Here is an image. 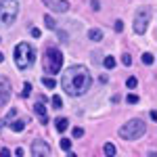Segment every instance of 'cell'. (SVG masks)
I'll use <instances>...</instances> for the list:
<instances>
[{"label": "cell", "mask_w": 157, "mask_h": 157, "mask_svg": "<svg viewBox=\"0 0 157 157\" xmlns=\"http://www.w3.org/2000/svg\"><path fill=\"white\" fill-rule=\"evenodd\" d=\"M61 86L69 97H82L92 86V75L84 65H73L61 78Z\"/></svg>", "instance_id": "1"}, {"label": "cell", "mask_w": 157, "mask_h": 157, "mask_svg": "<svg viewBox=\"0 0 157 157\" xmlns=\"http://www.w3.org/2000/svg\"><path fill=\"white\" fill-rule=\"evenodd\" d=\"M61 67H63V52L59 48H55V46L46 48L44 57H42V69H44V73L55 75V73L61 71Z\"/></svg>", "instance_id": "2"}, {"label": "cell", "mask_w": 157, "mask_h": 157, "mask_svg": "<svg viewBox=\"0 0 157 157\" xmlns=\"http://www.w3.org/2000/svg\"><path fill=\"white\" fill-rule=\"evenodd\" d=\"M34 61H36V50H34L32 44L19 42L15 46V65H17V69H27Z\"/></svg>", "instance_id": "3"}, {"label": "cell", "mask_w": 157, "mask_h": 157, "mask_svg": "<svg viewBox=\"0 0 157 157\" xmlns=\"http://www.w3.org/2000/svg\"><path fill=\"white\" fill-rule=\"evenodd\" d=\"M19 15V2L17 0H0V25L11 27Z\"/></svg>", "instance_id": "4"}, {"label": "cell", "mask_w": 157, "mask_h": 157, "mask_svg": "<svg viewBox=\"0 0 157 157\" xmlns=\"http://www.w3.org/2000/svg\"><path fill=\"white\" fill-rule=\"evenodd\" d=\"M145 132H147V126H145L143 120H130L120 128V136L124 140H136V138H140Z\"/></svg>", "instance_id": "5"}, {"label": "cell", "mask_w": 157, "mask_h": 157, "mask_svg": "<svg viewBox=\"0 0 157 157\" xmlns=\"http://www.w3.org/2000/svg\"><path fill=\"white\" fill-rule=\"evenodd\" d=\"M149 19H151V13L147 9H138L136 17H134V32L136 34H145L147 27H149Z\"/></svg>", "instance_id": "6"}, {"label": "cell", "mask_w": 157, "mask_h": 157, "mask_svg": "<svg viewBox=\"0 0 157 157\" xmlns=\"http://www.w3.org/2000/svg\"><path fill=\"white\" fill-rule=\"evenodd\" d=\"M32 155L34 157H48L50 155V147L44 140H34L32 143Z\"/></svg>", "instance_id": "7"}, {"label": "cell", "mask_w": 157, "mask_h": 157, "mask_svg": "<svg viewBox=\"0 0 157 157\" xmlns=\"http://www.w3.org/2000/svg\"><path fill=\"white\" fill-rule=\"evenodd\" d=\"M9 98H11V84L6 80H2L0 82V107H4L9 103Z\"/></svg>", "instance_id": "8"}, {"label": "cell", "mask_w": 157, "mask_h": 157, "mask_svg": "<svg viewBox=\"0 0 157 157\" xmlns=\"http://www.w3.org/2000/svg\"><path fill=\"white\" fill-rule=\"evenodd\" d=\"M27 124H29V120H15V121H11L9 126H11V130H13V132H23Z\"/></svg>", "instance_id": "9"}, {"label": "cell", "mask_w": 157, "mask_h": 157, "mask_svg": "<svg viewBox=\"0 0 157 157\" xmlns=\"http://www.w3.org/2000/svg\"><path fill=\"white\" fill-rule=\"evenodd\" d=\"M88 38H90L92 42H101V40H103V32L97 29V27H92V29L88 32Z\"/></svg>", "instance_id": "10"}, {"label": "cell", "mask_w": 157, "mask_h": 157, "mask_svg": "<svg viewBox=\"0 0 157 157\" xmlns=\"http://www.w3.org/2000/svg\"><path fill=\"white\" fill-rule=\"evenodd\" d=\"M55 11L67 13V11H69V2H67V0H59V2H55Z\"/></svg>", "instance_id": "11"}, {"label": "cell", "mask_w": 157, "mask_h": 157, "mask_svg": "<svg viewBox=\"0 0 157 157\" xmlns=\"http://www.w3.org/2000/svg\"><path fill=\"white\" fill-rule=\"evenodd\" d=\"M55 126H57V130H59V132H65V130L69 128V121L65 120V117H61V120L55 121Z\"/></svg>", "instance_id": "12"}, {"label": "cell", "mask_w": 157, "mask_h": 157, "mask_svg": "<svg viewBox=\"0 0 157 157\" xmlns=\"http://www.w3.org/2000/svg\"><path fill=\"white\" fill-rule=\"evenodd\" d=\"M42 86H46V88H55V86H57V82H55V78L46 75V78H42Z\"/></svg>", "instance_id": "13"}, {"label": "cell", "mask_w": 157, "mask_h": 157, "mask_svg": "<svg viewBox=\"0 0 157 157\" xmlns=\"http://www.w3.org/2000/svg\"><path fill=\"white\" fill-rule=\"evenodd\" d=\"M61 149H63L65 153H69V151H71V140H69V138H61Z\"/></svg>", "instance_id": "14"}, {"label": "cell", "mask_w": 157, "mask_h": 157, "mask_svg": "<svg viewBox=\"0 0 157 157\" xmlns=\"http://www.w3.org/2000/svg\"><path fill=\"white\" fill-rule=\"evenodd\" d=\"M50 103H52V107H55V109H61V107H63V98H61L59 94H55V97L50 98Z\"/></svg>", "instance_id": "15"}, {"label": "cell", "mask_w": 157, "mask_h": 157, "mask_svg": "<svg viewBox=\"0 0 157 157\" xmlns=\"http://www.w3.org/2000/svg\"><path fill=\"white\" fill-rule=\"evenodd\" d=\"M44 25H46L48 29H57V23H55V19H52L50 15H46V17H44Z\"/></svg>", "instance_id": "16"}, {"label": "cell", "mask_w": 157, "mask_h": 157, "mask_svg": "<svg viewBox=\"0 0 157 157\" xmlns=\"http://www.w3.org/2000/svg\"><path fill=\"white\" fill-rule=\"evenodd\" d=\"M103 65H105L107 69H113V67H115V59H113V57L109 55V57H105V61H103Z\"/></svg>", "instance_id": "17"}, {"label": "cell", "mask_w": 157, "mask_h": 157, "mask_svg": "<svg viewBox=\"0 0 157 157\" xmlns=\"http://www.w3.org/2000/svg\"><path fill=\"white\" fill-rule=\"evenodd\" d=\"M103 151H105V155H107V157H111V155H115V147L111 145V143H107V145L103 147Z\"/></svg>", "instance_id": "18"}, {"label": "cell", "mask_w": 157, "mask_h": 157, "mask_svg": "<svg viewBox=\"0 0 157 157\" xmlns=\"http://www.w3.org/2000/svg\"><path fill=\"white\" fill-rule=\"evenodd\" d=\"M153 61H155V57H153L151 52H145V55H143V63H145V65H153Z\"/></svg>", "instance_id": "19"}, {"label": "cell", "mask_w": 157, "mask_h": 157, "mask_svg": "<svg viewBox=\"0 0 157 157\" xmlns=\"http://www.w3.org/2000/svg\"><path fill=\"white\" fill-rule=\"evenodd\" d=\"M29 94H32V84H29V82H25V84H23V92H21V97L27 98Z\"/></svg>", "instance_id": "20"}, {"label": "cell", "mask_w": 157, "mask_h": 157, "mask_svg": "<svg viewBox=\"0 0 157 157\" xmlns=\"http://www.w3.org/2000/svg\"><path fill=\"white\" fill-rule=\"evenodd\" d=\"M136 84H138V80H136V78H134V75H130V78H128V80H126V86H128V88H130V90H132V88H136Z\"/></svg>", "instance_id": "21"}, {"label": "cell", "mask_w": 157, "mask_h": 157, "mask_svg": "<svg viewBox=\"0 0 157 157\" xmlns=\"http://www.w3.org/2000/svg\"><path fill=\"white\" fill-rule=\"evenodd\" d=\"M121 65H124V67H130V65H132V57H130V55H121Z\"/></svg>", "instance_id": "22"}, {"label": "cell", "mask_w": 157, "mask_h": 157, "mask_svg": "<svg viewBox=\"0 0 157 157\" xmlns=\"http://www.w3.org/2000/svg\"><path fill=\"white\" fill-rule=\"evenodd\" d=\"M71 134H73V138H80V136H84V130L82 128H73Z\"/></svg>", "instance_id": "23"}, {"label": "cell", "mask_w": 157, "mask_h": 157, "mask_svg": "<svg viewBox=\"0 0 157 157\" xmlns=\"http://www.w3.org/2000/svg\"><path fill=\"white\" fill-rule=\"evenodd\" d=\"M126 101H128L130 105H136V103H138V97H136V94H128V97H126Z\"/></svg>", "instance_id": "24"}, {"label": "cell", "mask_w": 157, "mask_h": 157, "mask_svg": "<svg viewBox=\"0 0 157 157\" xmlns=\"http://www.w3.org/2000/svg\"><path fill=\"white\" fill-rule=\"evenodd\" d=\"M0 155L2 157H11V151H9L6 147H2V149H0Z\"/></svg>", "instance_id": "25"}, {"label": "cell", "mask_w": 157, "mask_h": 157, "mask_svg": "<svg viewBox=\"0 0 157 157\" xmlns=\"http://www.w3.org/2000/svg\"><path fill=\"white\" fill-rule=\"evenodd\" d=\"M32 36H34V38H40V36H42V32H40L38 27H32Z\"/></svg>", "instance_id": "26"}, {"label": "cell", "mask_w": 157, "mask_h": 157, "mask_svg": "<svg viewBox=\"0 0 157 157\" xmlns=\"http://www.w3.org/2000/svg\"><path fill=\"white\" fill-rule=\"evenodd\" d=\"M121 29H124V21L117 19V21H115V32H121Z\"/></svg>", "instance_id": "27"}, {"label": "cell", "mask_w": 157, "mask_h": 157, "mask_svg": "<svg viewBox=\"0 0 157 157\" xmlns=\"http://www.w3.org/2000/svg\"><path fill=\"white\" fill-rule=\"evenodd\" d=\"M42 2H44V4L48 6L50 11H55V2H52V0H42Z\"/></svg>", "instance_id": "28"}, {"label": "cell", "mask_w": 157, "mask_h": 157, "mask_svg": "<svg viewBox=\"0 0 157 157\" xmlns=\"http://www.w3.org/2000/svg\"><path fill=\"white\" fill-rule=\"evenodd\" d=\"M15 155L21 157V155H23V149H21V147H17V149H15Z\"/></svg>", "instance_id": "29"}, {"label": "cell", "mask_w": 157, "mask_h": 157, "mask_svg": "<svg viewBox=\"0 0 157 157\" xmlns=\"http://www.w3.org/2000/svg\"><path fill=\"white\" fill-rule=\"evenodd\" d=\"M92 9H94V11H98V9H101V6H98V0H92Z\"/></svg>", "instance_id": "30"}, {"label": "cell", "mask_w": 157, "mask_h": 157, "mask_svg": "<svg viewBox=\"0 0 157 157\" xmlns=\"http://www.w3.org/2000/svg\"><path fill=\"white\" fill-rule=\"evenodd\" d=\"M2 61H4V55H2V52H0V63H2Z\"/></svg>", "instance_id": "31"}, {"label": "cell", "mask_w": 157, "mask_h": 157, "mask_svg": "<svg viewBox=\"0 0 157 157\" xmlns=\"http://www.w3.org/2000/svg\"><path fill=\"white\" fill-rule=\"evenodd\" d=\"M0 42H2V38H0Z\"/></svg>", "instance_id": "32"}]
</instances>
